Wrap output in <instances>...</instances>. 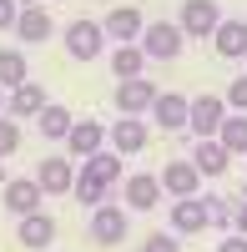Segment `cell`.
Listing matches in <instances>:
<instances>
[{
	"label": "cell",
	"mask_w": 247,
	"mask_h": 252,
	"mask_svg": "<svg viewBox=\"0 0 247 252\" xmlns=\"http://www.w3.org/2000/svg\"><path fill=\"white\" fill-rule=\"evenodd\" d=\"M61 40H66V56L81 61V66H86V61H96L101 51H106V31H101V20H71Z\"/></svg>",
	"instance_id": "2"
},
{
	"label": "cell",
	"mask_w": 247,
	"mask_h": 252,
	"mask_svg": "<svg viewBox=\"0 0 247 252\" xmlns=\"http://www.w3.org/2000/svg\"><path fill=\"white\" fill-rule=\"evenodd\" d=\"M141 252H182V237H177V232H152Z\"/></svg>",
	"instance_id": "30"
},
{
	"label": "cell",
	"mask_w": 247,
	"mask_h": 252,
	"mask_svg": "<svg viewBox=\"0 0 247 252\" xmlns=\"http://www.w3.org/2000/svg\"><path fill=\"white\" fill-rule=\"evenodd\" d=\"M141 71H147L141 46H116V51H111V76H116V81H131V76H141Z\"/></svg>",
	"instance_id": "25"
},
{
	"label": "cell",
	"mask_w": 247,
	"mask_h": 252,
	"mask_svg": "<svg viewBox=\"0 0 247 252\" xmlns=\"http://www.w3.org/2000/svg\"><path fill=\"white\" fill-rule=\"evenodd\" d=\"M156 101V86L147 76H131V81H116V111L121 116H147V106Z\"/></svg>",
	"instance_id": "11"
},
{
	"label": "cell",
	"mask_w": 247,
	"mask_h": 252,
	"mask_svg": "<svg viewBox=\"0 0 247 252\" xmlns=\"http://www.w3.org/2000/svg\"><path fill=\"white\" fill-rule=\"evenodd\" d=\"M242 237H247V232H242Z\"/></svg>",
	"instance_id": "34"
},
{
	"label": "cell",
	"mask_w": 247,
	"mask_h": 252,
	"mask_svg": "<svg viewBox=\"0 0 247 252\" xmlns=\"http://www.w3.org/2000/svg\"><path fill=\"white\" fill-rule=\"evenodd\" d=\"M121 202H126L131 212H152V207L161 202V177H152V172H131L126 182H121Z\"/></svg>",
	"instance_id": "10"
},
{
	"label": "cell",
	"mask_w": 247,
	"mask_h": 252,
	"mask_svg": "<svg viewBox=\"0 0 247 252\" xmlns=\"http://www.w3.org/2000/svg\"><path fill=\"white\" fill-rule=\"evenodd\" d=\"M106 146V126L101 121H91V116H81V121H71V131H66V152L81 161V157H91V152H101Z\"/></svg>",
	"instance_id": "13"
},
{
	"label": "cell",
	"mask_w": 247,
	"mask_h": 252,
	"mask_svg": "<svg viewBox=\"0 0 247 252\" xmlns=\"http://www.w3.org/2000/svg\"><path fill=\"white\" fill-rule=\"evenodd\" d=\"M81 172L86 177H96V182H121V152H111V146H101V152H91V157H81Z\"/></svg>",
	"instance_id": "21"
},
{
	"label": "cell",
	"mask_w": 247,
	"mask_h": 252,
	"mask_svg": "<svg viewBox=\"0 0 247 252\" xmlns=\"http://www.w3.org/2000/svg\"><path fill=\"white\" fill-rule=\"evenodd\" d=\"M40 182L35 177H10L5 182V192H0V202H5V212L10 217H26V212H40Z\"/></svg>",
	"instance_id": "9"
},
{
	"label": "cell",
	"mask_w": 247,
	"mask_h": 252,
	"mask_svg": "<svg viewBox=\"0 0 247 252\" xmlns=\"http://www.w3.org/2000/svg\"><path fill=\"white\" fill-rule=\"evenodd\" d=\"M167 232L177 237H197V232H207V207H202V192L197 197H172V212H167Z\"/></svg>",
	"instance_id": "4"
},
{
	"label": "cell",
	"mask_w": 247,
	"mask_h": 252,
	"mask_svg": "<svg viewBox=\"0 0 247 252\" xmlns=\"http://www.w3.org/2000/svg\"><path fill=\"white\" fill-rule=\"evenodd\" d=\"M15 237H20V247H51L56 242V217H46V212H26V217H15Z\"/></svg>",
	"instance_id": "19"
},
{
	"label": "cell",
	"mask_w": 247,
	"mask_h": 252,
	"mask_svg": "<svg viewBox=\"0 0 247 252\" xmlns=\"http://www.w3.org/2000/svg\"><path fill=\"white\" fill-rule=\"evenodd\" d=\"M217 20H222V5H217V0H182L177 26H182V35H187V40H212Z\"/></svg>",
	"instance_id": "3"
},
{
	"label": "cell",
	"mask_w": 247,
	"mask_h": 252,
	"mask_svg": "<svg viewBox=\"0 0 247 252\" xmlns=\"http://www.w3.org/2000/svg\"><path fill=\"white\" fill-rule=\"evenodd\" d=\"M71 197H76V202H86V207H101V202H111V182H96V177L81 172V177L71 182Z\"/></svg>",
	"instance_id": "27"
},
{
	"label": "cell",
	"mask_w": 247,
	"mask_h": 252,
	"mask_svg": "<svg viewBox=\"0 0 247 252\" xmlns=\"http://www.w3.org/2000/svg\"><path fill=\"white\" fill-rule=\"evenodd\" d=\"M222 116H227V101H222V96H212V91L192 96V106H187V126L197 131V141H202V136H217Z\"/></svg>",
	"instance_id": "7"
},
{
	"label": "cell",
	"mask_w": 247,
	"mask_h": 252,
	"mask_svg": "<svg viewBox=\"0 0 247 252\" xmlns=\"http://www.w3.org/2000/svg\"><path fill=\"white\" fill-rule=\"evenodd\" d=\"M20 81H31V61H26L20 46H5V51H0V86L15 91Z\"/></svg>",
	"instance_id": "22"
},
{
	"label": "cell",
	"mask_w": 247,
	"mask_h": 252,
	"mask_svg": "<svg viewBox=\"0 0 247 252\" xmlns=\"http://www.w3.org/2000/svg\"><path fill=\"white\" fill-rule=\"evenodd\" d=\"M212 46H217L222 61H247V20H227L222 15L217 31H212Z\"/></svg>",
	"instance_id": "16"
},
{
	"label": "cell",
	"mask_w": 247,
	"mask_h": 252,
	"mask_svg": "<svg viewBox=\"0 0 247 252\" xmlns=\"http://www.w3.org/2000/svg\"><path fill=\"white\" fill-rule=\"evenodd\" d=\"M5 96H10V91H5V86H0V111H5Z\"/></svg>",
	"instance_id": "33"
},
{
	"label": "cell",
	"mask_w": 247,
	"mask_h": 252,
	"mask_svg": "<svg viewBox=\"0 0 247 252\" xmlns=\"http://www.w3.org/2000/svg\"><path fill=\"white\" fill-rule=\"evenodd\" d=\"M40 106H46V86H40V81H20L5 96V116H15V121H35Z\"/></svg>",
	"instance_id": "15"
},
{
	"label": "cell",
	"mask_w": 247,
	"mask_h": 252,
	"mask_svg": "<svg viewBox=\"0 0 247 252\" xmlns=\"http://www.w3.org/2000/svg\"><path fill=\"white\" fill-rule=\"evenodd\" d=\"M217 252H247V237L242 232H227V242H217Z\"/></svg>",
	"instance_id": "32"
},
{
	"label": "cell",
	"mask_w": 247,
	"mask_h": 252,
	"mask_svg": "<svg viewBox=\"0 0 247 252\" xmlns=\"http://www.w3.org/2000/svg\"><path fill=\"white\" fill-rule=\"evenodd\" d=\"M161 192L167 197H197L202 192V172L192 161H167L161 166Z\"/></svg>",
	"instance_id": "18"
},
{
	"label": "cell",
	"mask_w": 247,
	"mask_h": 252,
	"mask_svg": "<svg viewBox=\"0 0 247 252\" xmlns=\"http://www.w3.org/2000/svg\"><path fill=\"white\" fill-rule=\"evenodd\" d=\"M192 166H197L202 177H222V172L232 166V152H227L217 136H202V141H197V152H192Z\"/></svg>",
	"instance_id": "20"
},
{
	"label": "cell",
	"mask_w": 247,
	"mask_h": 252,
	"mask_svg": "<svg viewBox=\"0 0 247 252\" xmlns=\"http://www.w3.org/2000/svg\"><path fill=\"white\" fill-rule=\"evenodd\" d=\"M126 227H131V217L121 212L116 202H101V207H91V242H101V247L126 242Z\"/></svg>",
	"instance_id": "6"
},
{
	"label": "cell",
	"mask_w": 247,
	"mask_h": 252,
	"mask_svg": "<svg viewBox=\"0 0 247 252\" xmlns=\"http://www.w3.org/2000/svg\"><path fill=\"white\" fill-rule=\"evenodd\" d=\"M187 106H192V96H182V91H156V101L147 106V116L161 126V131H187Z\"/></svg>",
	"instance_id": "8"
},
{
	"label": "cell",
	"mask_w": 247,
	"mask_h": 252,
	"mask_svg": "<svg viewBox=\"0 0 247 252\" xmlns=\"http://www.w3.org/2000/svg\"><path fill=\"white\" fill-rule=\"evenodd\" d=\"M136 46H141V56H147V61H177L182 46H187V35H182L177 20H147L141 35H136Z\"/></svg>",
	"instance_id": "1"
},
{
	"label": "cell",
	"mask_w": 247,
	"mask_h": 252,
	"mask_svg": "<svg viewBox=\"0 0 247 252\" xmlns=\"http://www.w3.org/2000/svg\"><path fill=\"white\" fill-rule=\"evenodd\" d=\"M35 182H40V192H46V197H66L71 182H76L71 157H46V161H40V172H35Z\"/></svg>",
	"instance_id": "17"
},
{
	"label": "cell",
	"mask_w": 247,
	"mask_h": 252,
	"mask_svg": "<svg viewBox=\"0 0 247 252\" xmlns=\"http://www.w3.org/2000/svg\"><path fill=\"white\" fill-rule=\"evenodd\" d=\"M51 15H46V5L40 0H20V15H15V35L20 40H31V46H40V40H51Z\"/></svg>",
	"instance_id": "12"
},
{
	"label": "cell",
	"mask_w": 247,
	"mask_h": 252,
	"mask_svg": "<svg viewBox=\"0 0 247 252\" xmlns=\"http://www.w3.org/2000/svg\"><path fill=\"white\" fill-rule=\"evenodd\" d=\"M15 15H20V0H0V31H15Z\"/></svg>",
	"instance_id": "31"
},
{
	"label": "cell",
	"mask_w": 247,
	"mask_h": 252,
	"mask_svg": "<svg viewBox=\"0 0 247 252\" xmlns=\"http://www.w3.org/2000/svg\"><path fill=\"white\" fill-rule=\"evenodd\" d=\"M71 111L66 106H56V101H46V106H40V116H35V126H40V136L46 141H66V131H71Z\"/></svg>",
	"instance_id": "23"
},
{
	"label": "cell",
	"mask_w": 247,
	"mask_h": 252,
	"mask_svg": "<svg viewBox=\"0 0 247 252\" xmlns=\"http://www.w3.org/2000/svg\"><path fill=\"white\" fill-rule=\"evenodd\" d=\"M217 141L227 146L232 157H247V116H242V111H227L222 126H217Z\"/></svg>",
	"instance_id": "24"
},
{
	"label": "cell",
	"mask_w": 247,
	"mask_h": 252,
	"mask_svg": "<svg viewBox=\"0 0 247 252\" xmlns=\"http://www.w3.org/2000/svg\"><path fill=\"white\" fill-rule=\"evenodd\" d=\"M141 10L136 5H116L106 20H101V31H106V40H116V46H136V35H141Z\"/></svg>",
	"instance_id": "14"
},
{
	"label": "cell",
	"mask_w": 247,
	"mask_h": 252,
	"mask_svg": "<svg viewBox=\"0 0 247 252\" xmlns=\"http://www.w3.org/2000/svg\"><path fill=\"white\" fill-rule=\"evenodd\" d=\"M222 101H227V111H242L247 116V76L227 81V96H222Z\"/></svg>",
	"instance_id": "29"
},
{
	"label": "cell",
	"mask_w": 247,
	"mask_h": 252,
	"mask_svg": "<svg viewBox=\"0 0 247 252\" xmlns=\"http://www.w3.org/2000/svg\"><path fill=\"white\" fill-rule=\"evenodd\" d=\"M202 207H207V232H232V197L207 192V197H202Z\"/></svg>",
	"instance_id": "26"
},
{
	"label": "cell",
	"mask_w": 247,
	"mask_h": 252,
	"mask_svg": "<svg viewBox=\"0 0 247 252\" xmlns=\"http://www.w3.org/2000/svg\"><path fill=\"white\" fill-rule=\"evenodd\" d=\"M147 141H152V126L141 121V116H121V121L106 126V146H111V152H121V157H136Z\"/></svg>",
	"instance_id": "5"
},
{
	"label": "cell",
	"mask_w": 247,
	"mask_h": 252,
	"mask_svg": "<svg viewBox=\"0 0 247 252\" xmlns=\"http://www.w3.org/2000/svg\"><path fill=\"white\" fill-rule=\"evenodd\" d=\"M15 146H20V121L0 111V157H15Z\"/></svg>",
	"instance_id": "28"
}]
</instances>
